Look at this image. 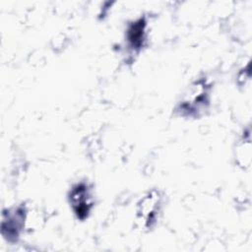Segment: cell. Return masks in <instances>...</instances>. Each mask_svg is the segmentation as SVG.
<instances>
[{
    "label": "cell",
    "mask_w": 252,
    "mask_h": 252,
    "mask_svg": "<svg viewBox=\"0 0 252 252\" xmlns=\"http://www.w3.org/2000/svg\"><path fill=\"white\" fill-rule=\"evenodd\" d=\"M211 85L205 78L193 82L183 94L177 106L182 116L199 117L210 104Z\"/></svg>",
    "instance_id": "cell-1"
},
{
    "label": "cell",
    "mask_w": 252,
    "mask_h": 252,
    "mask_svg": "<svg viewBox=\"0 0 252 252\" xmlns=\"http://www.w3.org/2000/svg\"><path fill=\"white\" fill-rule=\"evenodd\" d=\"M28 210L26 206L20 205L3 212L1 221V234L9 242H16L24 231L27 220Z\"/></svg>",
    "instance_id": "cell-2"
},
{
    "label": "cell",
    "mask_w": 252,
    "mask_h": 252,
    "mask_svg": "<svg viewBox=\"0 0 252 252\" xmlns=\"http://www.w3.org/2000/svg\"><path fill=\"white\" fill-rule=\"evenodd\" d=\"M93 190L87 182H79L72 186L68 199L69 204L78 220L88 219L94 207Z\"/></svg>",
    "instance_id": "cell-3"
},
{
    "label": "cell",
    "mask_w": 252,
    "mask_h": 252,
    "mask_svg": "<svg viewBox=\"0 0 252 252\" xmlns=\"http://www.w3.org/2000/svg\"><path fill=\"white\" fill-rule=\"evenodd\" d=\"M162 197L157 190L148 192L137 204V217L146 228L153 227L161 209Z\"/></svg>",
    "instance_id": "cell-4"
},
{
    "label": "cell",
    "mask_w": 252,
    "mask_h": 252,
    "mask_svg": "<svg viewBox=\"0 0 252 252\" xmlns=\"http://www.w3.org/2000/svg\"><path fill=\"white\" fill-rule=\"evenodd\" d=\"M146 28L147 22L143 18L129 24L126 31V41L130 51L138 53L142 49L147 38Z\"/></svg>",
    "instance_id": "cell-5"
}]
</instances>
